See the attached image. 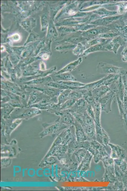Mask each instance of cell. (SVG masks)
Masks as SVG:
<instances>
[{
    "label": "cell",
    "instance_id": "obj_1",
    "mask_svg": "<svg viewBox=\"0 0 127 191\" xmlns=\"http://www.w3.org/2000/svg\"><path fill=\"white\" fill-rule=\"evenodd\" d=\"M117 79V78L114 74H110L105 77L98 81L90 83L84 86L79 87L80 89H87L92 90L93 89L101 86L111 85Z\"/></svg>",
    "mask_w": 127,
    "mask_h": 191
},
{
    "label": "cell",
    "instance_id": "obj_2",
    "mask_svg": "<svg viewBox=\"0 0 127 191\" xmlns=\"http://www.w3.org/2000/svg\"><path fill=\"white\" fill-rule=\"evenodd\" d=\"M98 71L101 74L119 75L121 76L125 75L127 74V72L122 68L103 63L99 64Z\"/></svg>",
    "mask_w": 127,
    "mask_h": 191
},
{
    "label": "cell",
    "instance_id": "obj_3",
    "mask_svg": "<svg viewBox=\"0 0 127 191\" xmlns=\"http://www.w3.org/2000/svg\"><path fill=\"white\" fill-rule=\"evenodd\" d=\"M115 93L111 90L99 100L98 102L100 104L101 111L107 113L111 111L112 102L116 96Z\"/></svg>",
    "mask_w": 127,
    "mask_h": 191
},
{
    "label": "cell",
    "instance_id": "obj_4",
    "mask_svg": "<svg viewBox=\"0 0 127 191\" xmlns=\"http://www.w3.org/2000/svg\"><path fill=\"white\" fill-rule=\"evenodd\" d=\"M88 104L83 98L77 100L74 105L69 110L73 116L84 114L86 112Z\"/></svg>",
    "mask_w": 127,
    "mask_h": 191
},
{
    "label": "cell",
    "instance_id": "obj_5",
    "mask_svg": "<svg viewBox=\"0 0 127 191\" xmlns=\"http://www.w3.org/2000/svg\"><path fill=\"white\" fill-rule=\"evenodd\" d=\"M111 91L109 86L103 85L93 89L92 92L95 101L97 102L100 99Z\"/></svg>",
    "mask_w": 127,
    "mask_h": 191
},
{
    "label": "cell",
    "instance_id": "obj_6",
    "mask_svg": "<svg viewBox=\"0 0 127 191\" xmlns=\"http://www.w3.org/2000/svg\"><path fill=\"white\" fill-rule=\"evenodd\" d=\"M87 103L89 105L92 106L94 108V106L96 103L94 97L92 90H87L86 92L83 95V98Z\"/></svg>",
    "mask_w": 127,
    "mask_h": 191
},
{
    "label": "cell",
    "instance_id": "obj_7",
    "mask_svg": "<svg viewBox=\"0 0 127 191\" xmlns=\"http://www.w3.org/2000/svg\"><path fill=\"white\" fill-rule=\"evenodd\" d=\"M93 108L94 112L95 124L100 126V121L101 110L100 104L98 102H96Z\"/></svg>",
    "mask_w": 127,
    "mask_h": 191
},
{
    "label": "cell",
    "instance_id": "obj_8",
    "mask_svg": "<svg viewBox=\"0 0 127 191\" xmlns=\"http://www.w3.org/2000/svg\"><path fill=\"white\" fill-rule=\"evenodd\" d=\"M81 61L82 60L79 59L78 60L70 64L63 69L60 72L63 73L72 71V70L77 68L81 63Z\"/></svg>",
    "mask_w": 127,
    "mask_h": 191
},
{
    "label": "cell",
    "instance_id": "obj_9",
    "mask_svg": "<svg viewBox=\"0 0 127 191\" xmlns=\"http://www.w3.org/2000/svg\"><path fill=\"white\" fill-rule=\"evenodd\" d=\"M77 100L74 99H69L67 100L62 107L63 109H70L74 105Z\"/></svg>",
    "mask_w": 127,
    "mask_h": 191
},
{
    "label": "cell",
    "instance_id": "obj_10",
    "mask_svg": "<svg viewBox=\"0 0 127 191\" xmlns=\"http://www.w3.org/2000/svg\"><path fill=\"white\" fill-rule=\"evenodd\" d=\"M61 80L66 81H76L77 79L74 76L71 74H64L60 75L59 78Z\"/></svg>",
    "mask_w": 127,
    "mask_h": 191
},
{
    "label": "cell",
    "instance_id": "obj_11",
    "mask_svg": "<svg viewBox=\"0 0 127 191\" xmlns=\"http://www.w3.org/2000/svg\"><path fill=\"white\" fill-rule=\"evenodd\" d=\"M88 115L94 120V112L93 108L92 106L88 104L86 110Z\"/></svg>",
    "mask_w": 127,
    "mask_h": 191
},
{
    "label": "cell",
    "instance_id": "obj_12",
    "mask_svg": "<svg viewBox=\"0 0 127 191\" xmlns=\"http://www.w3.org/2000/svg\"><path fill=\"white\" fill-rule=\"evenodd\" d=\"M36 174V171L35 169L33 168H30L28 170L27 175L30 177H33L35 176Z\"/></svg>",
    "mask_w": 127,
    "mask_h": 191
},
{
    "label": "cell",
    "instance_id": "obj_13",
    "mask_svg": "<svg viewBox=\"0 0 127 191\" xmlns=\"http://www.w3.org/2000/svg\"><path fill=\"white\" fill-rule=\"evenodd\" d=\"M51 173V171L48 168L44 169L43 172V174L44 176L49 177L50 176V174Z\"/></svg>",
    "mask_w": 127,
    "mask_h": 191
},
{
    "label": "cell",
    "instance_id": "obj_14",
    "mask_svg": "<svg viewBox=\"0 0 127 191\" xmlns=\"http://www.w3.org/2000/svg\"><path fill=\"white\" fill-rule=\"evenodd\" d=\"M42 168H39V169H38L36 172V175L39 177H42V176H43V175H40L39 174V171L41 170H42Z\"/></svg>",
    "mask_w": 127,
    "mask_h": 191
},
{
    "label": "cell",
    "instance_id": "obj_15",
    "mask_svg": "<svg viewBox=\"0 0 127 191\" xmlns=\"http://www.w3.org/2000/svg\"><path fill=\"white\" fill-rule=\"evenodd\" d=\"M51 176L53 177H54V165H52V170H51Z\"/></svg>",
    "mask_w": 127,
    "mask_h": 191
},
{
    "label": "cell",
    "instance_id": "obj_16",
    "mask_svg": "<svg viewBox=\"0 0 127 191\" xmlns=\"http://www.w3.org/2000/svg\"><path fill=\"white\" fill-rule=\"evenodd\" d=\"M58 169L57 165H56L55 166V175L56 177H58Z\"/></svg>",
    "mask_w": 127,
    "mask_h": 191
},
{
    "label": "cell",
    "instance_id": "obj_17",
    "mask_svg": "<svg viewBox=\"0 0 127 191\" xmlns=\"http://www.w3.org/2000/svg\"><path fill=\"white\" fill-rule=\"evenodd\" d=\"M27 170V169H22V176L23 177H24L25 176V171Z\"/></svg>",
    "mask_w": 127,
    "mask_h": 191
}]
</instances>
